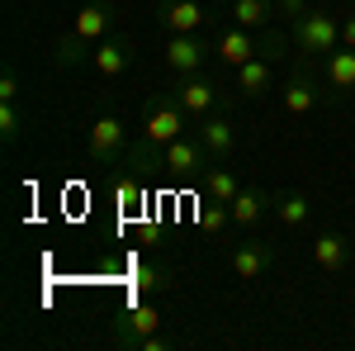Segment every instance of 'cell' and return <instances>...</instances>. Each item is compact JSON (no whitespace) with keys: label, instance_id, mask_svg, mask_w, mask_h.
I'll list each match as a JSON object with an SVG mask.
<instances>
[{"label":"cell","instance_id":"6da1fadb","mask_svg":"<svg viewBox=\"0 0 355 351\" xmlns=\"http://www.w3.org/2000/svg\"><path fill=\"white\" fill-rule=\"evenodd\" d=\"M185 105L175 100V95H152L147 109H142V129H137V142L128 147V166L133 171H152V166H162V152L166 142H175V138L185 133Z\"/></svg>","mask_w":355,"mask_h":351},{"label":"cell","instance_id":"7a4b0ae2","mask_svg":"<svg viewBox=\"0 0 355 351\" xmlns=\"http://www.w3.org/2000/svg\"><path fill=\"white\" fill-rule=\"evenodd\" d=\"M294 48H299V57H327L341 48V19L331 15V10H308V15H299L294 19Z\"/></svg>","mask_w":355,"mask_h":351},{"label":"cell","instance_id":"3957f363","mask_svg":"<svg viewBox=\"0 0 355 351\" xmlns=\"http://www.w3.org/2000/svg\"><path fill=\"white\" fill-rule=\"evenodd\" d=\"M166 72L180 81V76H199L204 67H209V57H214V38H204V33H166Z\"/></svg>","mask_w":355,"mask_h":351},{"label":"cell","instance_id":"277c9868","mask_svg":"<svg viewBox=\"0 0 355 351\" xmlns=\"http://www.w3.org/2000/svg\"><path fill=\"white\" fill-rule=\"evenodd\" d=\"M209 166H214V157H209V147L194 133H180L175 142H166V152H162V171L171 181H194V176H204Z\"/></svg>","mask_w":355,"mask_h":351},{"label":"cell","instance_id":"5b68a950","mask_svg":"<svg viewBox=\"0 0 355 351\" xmlns=\"http://www.w3.org/2000/svg\"><path fill=\"white\" fill-rule=\"evenodd\" d=\"M85 157L90 166H114L119 157H128V129H123V119L119 114H100L95 124H90V147H85Z\"/></svg>","mask_w":355,"mask_h":351},{"label":"cell","instance_id":"8992f818","mask_svg":"<svg viewBox=\"0 0 355 351\" xmlns=\"http://www.w3.org/2000/svg\"><path fill=\"white\" fill-rule=\"evenodd\" d=\"M175 100L185 105V114H190V119H204V114H214V109H227L237 95H232V90H223L218 81H209V76L199 72V76H180Z\"/></svg>","mask_w":355,"mask_h":351},{"label":"cell","instance_id":"52a82bcc","mask_svg":"<svg viewBox=\"0 0 355 351\" xmlns=\"http://www.w3.org/2000/svg\"><path fill=\"white\" fill-rule=\"evenodd\" d=\"M162 313L147 304V299H133L119 318H114V347H123V351H137L142 347V337H152V332H162Z\"/></svg>","mask_w":355,"mask_h":351},{"label":"cell","instance_id":"ba28073f","mask_svg":"<svg viewBox=\"0 0 355 351\" xmlns=\"http://www.w3.org/2000/svg\"><path fill=\"white\" fill-rule=\"evenodd\" d=\"M318 100H322V90H318V72H313L308 57H299V67L289 72V81H284V90H279V105H284V114L303 119V114L318 109Z\"/></svg>","mask_w":355,"mask_h":351},{"label":"cell","instance_id":"9c48e42d","mask_svg":"<svg viewBox=\"0 0 355 351\" xmlns=\"http://www.w3.org/2000/svg\"><path fill=\"white\" fill-rule=\"evenodd\" d=\"M275 90V57L256 53L251 62L232 67V95H246V100H261Z\"/></svg>","mask_w":355,"mask_h":351},{"label":"cell","instance_id":"30bf717a","mask_svg":"<svg viewBox=\"0 0 355 351\" xmlns=\"http://www.w3.org/2000/svg\"><path fill=\"white\" fill-rule=\"evenodd\" d=\"M261 53V33H251V28H237L227 24L214 33V57H218V67H242L251 57Z\"/></svg>","mask_w":355,"mask_h":351},{"label":"cell","instance_id":"8fae6325","mask_svg":"<svg viewBox=\"0 0 355 351\" xmlns=\"http://www.w3.org/2000/svg\"><path fill=\"white\" fill-rule=\"evenodd\" d=\"M194 138L209 147V157L214 162H227L232 152H237V129H232V119L227 114H204V119H194Z\"/></svg>","mask_w":355,"mask_h":351},{"label":"cell","instance_id":"7c38bea8","mask_svg":"<svg viewBox=\"0 0 355 351\" xmlns=\"http://www.w3.org/2000/svg\"><path fill=\"white\" fill-rule=\"evenodd\" d=\"M209 19H214V15H209L199 0H162V5H157V24H162L166 33H204Z\"/></svg>","mask_w":355,"mask_h":351},{"label":"cell","instance_id":"4fadbf2b","mask_svg":"<svg viewBox=\"0 0 355 351\" xmlns=\"http://www.w3.org/2000/svg\"><path fill=\"white\" fill-rule=\"evenodd\" d=\"M313 261H318V270H327V275H341V270L351 266V238L341 228H322L313 238Z\"/></svg>","mask_w":355,"mask_h":351},{"label":"cell","instance_id":"5bb4252c","mask_svg":"<svg viewBox=\"0 0 355 351\" xmlns=\"http://www.w3.org/2000/svg\"><path fill=\"white\" fill-rule=\"evenodd\" d=\"M227 209H232V223H237V228H256V223H266V218L275 214V195L261 190V186H242Z\"/></svg>","mask_w":355,"mask_h":351},{"label":"cell","instance_id":"9a60e30c","mask_svg":"<svg viewBox=\"0 0 355 351\" xmlns=\"http://www.w3.org/2000/svg\"><path fill=\"white\" fill-rule=\"evenodd\" d=\"M90 67H95L100 76H123V72L133 67V38H123V33L100 38L95 53H90Z\"/></svg>","mask_w":355,"mask_h":351},{"label":"cell","instance_id":"2e32d148","mask_svg":"<svg viewBox=\"0 0 355 351\" xmlns=\"http://www.w3.org/2000/svg\"><path fill=\"white\" fill-rule=\"evenodd\" d=\"M218 10H223V15H227L237 28L261 33V28H270V19L279 15V0H218Z\"/></svg>","mask_w":355,"mask_h":351},{"label":"cell","instance_id":"e0dca14e","mask_svg":"<svg viewBox=\"0 0 355 351\" xmlns=\"http://www.w3.org/2000/svg\"><path fill=\"white\" fill-rule=\"evenodd\" d=\"M227 261H232V275H237V280H261V275L275 266V247L261 243V238H251V243L232 247V256H227Z\"/></svg>","mask_w":355,"mask_h":351},{"label":"cell","instance_id":"ac0fdd59","mask_svg":"<svg viewBox=\"0 0 355 351\" xmlns=\"http://www.w3.org/2000/svg\"><path fill=\"white\" fill-rule=\"evenodd\" d=\"M322 81H327V95H336V100H346V95H355V48H336V53L322 57Z\"/></svg>","mask_w":355,"mask_h":351},{"label":"cell","instance_id":"d6986e66","mask_svg":"<svg viewBox=\"0 0 355 351\" xmlns=\"http://www.w3.org/2000/svg\"><path fill=\"white\" fill-rule=\"evenodd\" d=\"M114 5L110 0H90V5H81L76 10V19H71V28L81 33V38H90V43H100V38H110V28H114Z\"/></svg>","mask_w":355,"mask_h":351},{"label":"cell","instance_id":"ffe728a7","mask_svg":"<svg viewBox=\"0 0 355 351\" xmlns=\"http://www.w3.org/2000/svg\"><path fill=\"white\" fill-rule=\"evenodd\" d=\"M275 218H279V228H289V233L308 228V218H313L308 195H299V190H279V195H275Z\"/></svg>","mask_w":355,"mask_h":351},{"label":"cell","instance_id":"44dd1931","mask_svg":"<svg viewBox=\"0 0 355 351\" xmlns=\"http://www.w3.org/2000/svg\"><path fill=\"white\" fill-rule=\"evenodd\" d=\"M90 53H95V43L81 38L76 28H67L53 43V67H81V62H90Z\"/></svg>","mask_w":355,"mask_h":351},{"label":"cell","instance_id":"7402d4cb","mask_svg":"<svg viewBox=\"0 0 355 351\" xmlns=\"http://www.w3.org/2000/svg\"><path fill=\"white\" fill-rule=\"evenodd\" d=\"M237 190H242V181L227 171L223 162H214L209 171H204V199H218V204H232L237 199Z\"/></svg>","mask_w":355,"mask_h":351},{"label":"cell","instance_id":"603a6c76","mask_svg":"<svg viewBox=\"0 0 355 351\" xmlns=\"http://www.w3.org/2000/svg\"><path fill=\"white\" fill-rule=\"evenodd\" d=\"M114 204H119L123 214H133L137 204H142V176H137V171H128V176L114 181Z\"/></svg>","mask_w":355,"mask_h":351},{"label":"cell","instance_id":"cb8c5ba5","mask_svg":"<svg viewBox=\"0 0 355 351\" xmlns=\"http://www.w3.org/2000/svg\"><path fill=\"white\" fill-rule=\"evenodd\" d=\"M162 285H171V270L166 266H137L133 270V299H142L147 290H162Z\"/></svg>","mask_w":355,"mask_h":351},{"label":"cell","instance_id":"d4e9b609","mask_svg":"<svg viewBox=\"0 0 355 351\" xmlns=\"http://www.w3.org/2000/svg\"><path fill=\"white\" fill-rule=\"evenodd\" d=\"M199 223H204V228H214V233H223V228L232 223V209H227V204H218V199H209V204L199 209Z\"/></svg>","mask_w":355,"mask_h":351},{"label":"cell","instance_id":"484cf974","mask_svg":"<svg viewBox=\"0 0 355 351\" xmlns=\"http://www.w3.org/2000/svg\"><path fill=\"white\" fill-rule=\"evenodd\" d=\"M19 129H24V119H19L15 100H0V138H5V142H15V138H19Z\"/></svg>","mask_w":355,"mask_h":351},{"label":"cell","instance_id":"4316f807","mask_svg":"<svg viewBox=\"0 0 355 351\" xmlns=\"http://www.w3.org/2000/svg\"><path fill=\"white\" fill-rule=\"evenodd\" d=\"M0 100H19V72H15V67L0 76Z\"/></svg>","mask_w":355,"mask_h":351},{"label":"cell","instance_id":"83f0119b","mask_svg":"<svg viewBox=\"0 0 355 351\" xmlns=\"http://www.w3.org/2000/svg\"><path fill=\"white\" fill-rule=\"evenodd\" d=\"M341 43H346V48H355V5L341 15Z\"/></svg>","mask_w":355,"mask_h":351},{"label":"cell","instance_id":"f1b7e54d","mask_svg":"<svg viewBox=\"0 0 355 351\" xmlns=\"http://www.w3.org/2000/svg\"><path fill=\"white\" fill-rule=\"evenodd\" d=\"M279 15L299 19V15H308V0H279Z\"/></svg>","mask_w":355,"mask_h":351},{"label":"cell","instance_id":"f546056e","mask_svg":"<svg viewBox=\"0 0 355 351\" xmlns=\"http://www.w3.org/2000/svg\"><path fill=\"white\" fill-rule=\"evenodd\" d=\"M214 5H218V0H214Z\"/></svg>","mask_w":355,"mask_h":351}]
</instances>
